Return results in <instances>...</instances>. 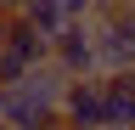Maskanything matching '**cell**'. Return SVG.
Wrapping results in <instances>:
<instances>
[{"mask_svg": "<svg viewBox=\"0 0 135 130\" xmlns=\"http://www.w3.org/2000/svg\"><path fill=\"white\" fill-rule=\"evenodd\" d=\"M101 102H107V124H135V68L101 74Z\"/></svg>", "mask_w": 135, "mask_h": 130, "instance_id": "5b68a950", "label": "cell"}, {"mask_svg": "<svg viewBox=\"0 0 135 130\" xmlns=\"http://www.w3.org/2000/svg\"><path fill=\"white\" fill-rule=\"evenodd\" d=\"M107 130H135V124H107Z\"/></svg>", "mask_w": 135, "mask_h": 130, "instance_id": "30bf717a", "label": "cell"}, {"mask_svg": "<svg viewBox=\"0 0 135 130\" xmlns=\"http://www.w3.org/2000/svg\"><path fill=\"white\" fill-rule=\"evenodd\" d=\"M90 40H96V74L135 68V0L118 6V11H107V17H96Z\"/></svg>", "mask_w": 135, "mask_h": 130, "instance_id": "6da1fadb", "label": "cell"}, {"mask_svg": "<svg viewBox=\"0 0 135 130\" xmlns=\"http://www.w3.org/2000/svg\"><path fill=\"white\" fill-rule=\"evenodd\" d=\"M51 62H56L68 79L96 74V40H90V17H73V23H62L56 34H51Z\"/></svg>", "mask_w": 135, "mask_h": 130, "instance_id": "3957f363", "label": "cell"}, {"mask_svg": "<svg viewBox=\"0 0 135 130\" xmlns=\"http://www.w3.org/2000/svg\"><path fill=\"white\" fill-rule=\"evenodd\" d=\"M62 130H107V102H101V74H79L62 85Z\"/></svg>", "mask_w": 135, "mask_h": 130, "instance_id": "7a4b0ae2", "label": "cell"}, {"mask_svg": "<svg viewBox=\"0 0 135 130\" xmlns=\"http://www.w3.org/2000/svg\"><path fill=\"white\" fill-rule=\"evenodd\" d=\"M0 51H11L17 62H23V68H34V62H45V57H51V34H40V28H34L28 17H17V11H11Z\"/></svg>", "mask_w": 135, "mask_h": 130, "instance_id": "277c9868", "label": "cell"}, {"mask_svg": "<svg viewBox=\"0 0 135 130\" xmlns=\"http://www.w3.org/2000/svg\"><path fill=\"white\" fill-rule=\"evenodd\" d=\"M17 17H28L40 34H56L62 28V6L56 0H17Z\"/></svg>", "mask_w": 135, "mask_h": 130, "instance_id": "8992f818", "label": "cell"}, {"mask_svg": "<svg viewBox=\"0 0 135 130\" xmlns=\"http://www.w3.org/2000/svg\"><path fill=\"white\" fill-rule=\"evenodd\" d=\"M6 23H11V11H0V40H6Z\"/></svg>", "mask_w": 135, "mask_h": 130, "instance_id": "ba28073f", "label": "cell"}, {"mask_svg": "<svg viewBox=\"0 0 135 130\" xmlns=\"http://www.w3.org/2000/svg\"><path fill=\"white\" fill-rule=\"evenodd\" d=\"M56 6H62V23H73V17H90L96 0H56Z\"/></svg>", "mask_w": 135, "mask_h": 130, "instance_id": "52a82bcc", "label": "cell"}, {"mask_svg": "<svg viewBox=\"0 0 135 130\" xmlns=\"http://www.w3.org/2000/svg\"><path fill=\"white\" fill-rule=\"evenodd\" d=\"M0 11H17V0H0Z\"/></svg>", "mask_w": 135, "mask_h": 130, "instance_id": "9c48e42d", "label": "cell"}]
</instances>
